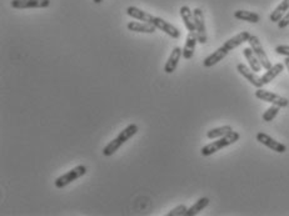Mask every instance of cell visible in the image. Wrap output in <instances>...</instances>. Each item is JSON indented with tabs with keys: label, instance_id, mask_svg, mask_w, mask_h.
Instances as JSON below:
<instances>
[{
	"label": "cell",
	"instance_id": "obj_1",
	"mask_svg": "<svg viewBox=\"0 0 289 216\" xmlns=\"http://www.w3.org/2000/svg\"><path fill=\"white\" fill-rule=\"evenodd\" d=\"M250 38V33L249 32H242L239 34H237L235 37L231 38V39L227 40L221 48L217 49L213 54H211L209 56H207L203 61L204 68H212L216 64H218L219 61L223 60L227 55L233 50V49L238 48L239 45L244 44L245 42H248Z\"/></svg>",
	"mask_w": 289,
	"mask_h": 216
},
{
	"label": "cell",
	"instance_id": "obj_2",
	"mask_svg": "<svg viewBox=\"0 0 289 216\" xmlns=\"http://www.w3.org/2000/svg\"><path fill=\"white\" fill-rule=\"evenodd\" d=\"M137 133H138L137 124L128 125L124 130L120 131L119 135H118L116 139H113V140H112L111 143H109L108 145L103 149V155L107 156V158L114 155V153H117V151L119 150L120 146H122L123 144L127 143V141L129 140L130 138H133V136H134Z\"/></svg>",
	"mask_w": 289,
	"mask_h": 216
},
{
	"label": "cell",
	"instance_id": "obj_3",
	"mask_svg": "<svg viewBox=\"0 0 289 216\" xmlns=\"http://www.w3.org/2000/svg\"><path fill=\"white\" fill-rule=\"evenodd\" d=\"M239 138H240L239 133H237V131H231V133L227 134V135L217 139V140L213 141V143L203 146V148L201 149V154L203 156L213 155V154H216L217 151L222 150V149H224V148H227V146L233 145L234 143H237V141L239 140Z\"/></svg>",
	"mask_w": 289,
	"mask_h": 216
},
{
	"label": "cell",
	"instance_id": "obj_4",
	"mask_svg": "<svg viewBox=\"0 0 289 216\" xmlns=\"http://www.w3.org/2000/svg\"><path fill=\"white\" fill-rule=\"evenodd\" d=\"M86 174V166L85 165H78L75 166L74 169H71V170H69L68 173L63 174L61 176H59L57 180L54 181V185L55 187H58V189H61V187L66 186V185L71 184L73 181H75L76 179H79V177L84 176V175Z\"/></svg>",
	"mask_w": 289,
	"mask_h": 216
},
{
	"label": "cell",
	"instance_id": "obj_5",
	"mask_svg": "<svg viewBox=\"0 0 289 216\" xmlns=\"http://www.w3.org/2000/svg\"><path fill=\"white\" fill-rule=\"evenodd\" d=\"M255 97L259 100H263V101L278 105V106L280 107H287L289 105V100L287 97L280 96V95L275 94V92L269 91V90H264L262 89V87H259V89L255 91Z\"/></svg>",
	"mask_w": 289,
	"mask_h": 216
},
{
	"label": "cell",
	"instance_id": "obj_6",
	"mask_svg": "<svg viewBox=\"0 0 289 216\" xmlns=\"http://www.w3.org/2000/svg\"><path fill=\"white\" fill-rule=\"evenodd\" d=\"M248 43H249L250 48L253 49V51H254L255 55L258 56V59H259V61H260V64H262L263 68H264L265 70H268V69L272 68V63H270L269 59H268L267 53L264 51V48H263L259 38L255 37V35H250Z\"/></svg>",
	"mask_w": 289,
	"mask_h": 216
},
{
	"label": "cell",
	"instance_id": "obj_7",
	"mask_svg": "<svg viewBox=\"0 0 289 216\" xmlns=\"http://www.w3.org/2000/svg\"><path fill=\"white\" fill-rule=\"evenodd\" d=\"M194 22H196V32L198 35V43L206 44L208 40L207 37V28H206V19H204V13L201 8H196L193 10Z\"/></svg>",
	"mask_w": 289,
	"mask_h": 216
},
{
	"label": "cell",
	"instance_id": "obj_8",
	"mask_svg": "<svg viewBox=\"0 0 289 216\" xmlns=\"http://www.w3.org/2000/svg\"><path fill=\"white\" fill-rule=\"evenodd\" d=\"M14 9H45L50 5V0H12Z\"/></svg>",
	"mask_w": 289,
	"mask_h": 216
},
{
	"label": "cell",
	"instance_id": "obj_9",
	"mask_svg": "<svg viewBox=\"0 0 289 216\" xmlns=\"http://www.w3.org/2000/svg\"><path fill=\"white\" fill-rule=\"evenodd\" d=\"M257 141H259L262 145L267 146V148H269L270 150L275 151V153H279V154H283L287 151V146L284 145V144L279 143V141H277L275 139H273L272 136H269L268 134L265 133H258L257 134Z\"/></svg>",
	"mask_w": 289,
	"mask_h": 216
},
{
	"label": "cell",
	"instance_id": "obj_10",
	"mask_svg": "<svg viewBox=\"0 0 289 216\" xmlns=\"http://www.w3.org/2000/svg\"><path fill=\"white\" fill-rule=\"evenodd\" d=\"M237 71L242 76H244L245 79H247L248 81H249L252 85H254L257 89H259V87H262L264 84L262 83V78H260L259 75H258V73H255V71H253L252 69L248 68L245 64H238L237 65Z\"/></svg>",
	"mask_w": 289,
	"mask_h": 216
},
{
	"label": "cell",
	"instance_id": "obj_11",
	"mask_svg": "<svg viewBox=\"0 0 289 216\" xmlns=\"http://www.w3.org/2000/svg\"><path fill=\"white\" fill-rule=\"evenodd\" d=\"M152 24L155 25L157 29L164 32L165 34L169 35V37L173 38V39H179V38H180V32H179L178 28H175L173 24H170V23L165 22V20L162 19V18L154 17L153 18Z\"/></svg>",
	"mask_w": 289,
	"mask_h": 216
},
{
	"label": "cell",
	"instance_id": "obj_12",
	"mask_svg": "<svg viewBox=\"0 0 289 216\" xmlns=\"http://www.w3.org/2000/svg\"><path fill=\"white\" fill-rule=\"evenodd\" d=\"M198 43V35L197 32H189L186 35L185 39V45L183 49V58L189 60V59L193 58L194 51H196V45Z\"/></svg>",
	"mask_w": 289,
	"mask_h": 216
},
{
	"label": "cell",
	"instance_id": "obj_13",
	"mask_svg": "<svg viewBox=\"0 0 289 216\" xmlns=\"http://www.w3.org/2000/svg\"><path fill=\"white\" fill-rule=\"evenodd\" d=\"M181 56H183V49L178 48V46L174 48L172 53H170L169 58H168L167 63H165V65H164L165 73L172 74L175 71L176 66H178V63H179V59H180Z\"/></svg>",
	"mask_w": 289,
	"mask_h": 216
},
{
	"label": "cell",
	"instance_id": "obj_14",
	"mask_svg": "<svg viewBox=\"0 0 289 216\" xmlns=\"http://www.w3.org/2000/svg\"><path fill=\"white\" fill-rule=\"evenodd\" d=\"M127 14L129 15L130 18H133V19L140 20V22L150 23V24H152V22H153V18H154V15L149 14V13L144 12V10L139 9V8H137V7H128Z\"/></svg>",
	"mask_w": 289,
	"mask_h": 216
},
{
	"label": "cell",
	"instance_id": "obj_15",
	"mask_svg": "<svg viewBox=\"0 0 289 216\" xmlns=\"http://www.w3.org/2000/svg\"><path fill=\"white\" fill-rule=\"evenodd\" d=\"M284 66H285L284 64H282V63H277L275 65H272V68L268 69V70L265 71L262 76H260V78H262V83L264 84V85L272 83V81L274 80V79L277 78V76L279 75L283 70H284Z\"/></svg>",
	"mask_w": 289,
	"mask_h": 216
},
{
	"label": "cell",
	"instance_id": "obj_16",
	"mask_svg": "<svg viewBox=\"0 0 289 216\" xmlns=\"http://www.w3.org/2000/svg\"><path fill=\"white\" fill-rule=\"evenodd\" d=\"M128 29L130 32H135V33H145V34H153L155 33L157 28L155 25L150 24V23H140V22H130L128 23Z\"/></svg>",
	"mask_w": 289,
	"mask_h": 216
},
{
	"label": "cell",
	"instance_id": "obj_17",
	"mask_svg": "<svg viewBox=\"0 0 289 216\" xmlns=\"http://www.w3.org/2000/svg\"><path fill=\"white\" fill-rule=\"evenodd\" d=\"M243 55L245 56V59H247L248 64H249L250 69H252L253 71H255V73H259L260 70L263 69L262 64H260L259 59H258V56L255 55L254 51H253V49L250 48H244L243 49Z\"/></svg>",
	"mask_w": 289,
	"mask_h": 216
},
{
	"label": "cell",
	"instance_id": "obj_18",
	"mask_svg": "<svg viewBox=\"0 0 289 216\" xmlns=\"http://www.w3.org/2000/svg\"><path fill=\"white\" fill-rule=\"evenodd\" d=\"M180 17L184 23V27L188 29V32H196V22H194V14L189 7L183 5L180 8Z\"/></svg>",
	"mask_w": 289,
	"mask_h": 216
},
{
	"label": "cell",
	"instance_id": "obj_19",
	"mask_svg": "<svg viewBox=\"0 0 289 216\" xmlns=\"http://www.w3.org/2000/svg\"><path fill=\"white\" fill-rule=\"evenodd\" d=\"M289 12V0H283L277 8L272 12V14L269 15V19L272 23H278L280 22L283 17Z\"/></svg>",
	"mask_w": 289,
	"mask_h": 216
},
{
	"label": "cell",
	"instance_id": "obj_20",
	"mask_svg": "<svg viewBox=\"0 0 289 216\" xmlns=\"http://www.w3.org/2000/svg\"><path fill=\"white\" fill-rule=\"evenodd\" d=\"M234 18L238 20H244V22L257 24L260 22V17L254 12H248V10H237L234 12Z\"/></svg>",
	"mask_w": 289,
	"mask_h": 216
},
{
	"label": "cell",
	"instance_id": "obj_21",
	"mask_svg": "<svg viewBox=\"0 0 289 216\" xmlns=\"http://www.w3.org/2000/svg\"><path fill=\"white\" fill-rule=\"evenodd\" d=\"M208 205H209L208 197H201V199H199L196 204H193L190 207H188L185 216H194V215L199 214V212H201L202 210L206 209Z\"/></svg>",
	"mask_w": 289,
	"mask_h": 216
},
{
	"label": "cell",
	"instance_id": "obj_22",
	"mask_svg": "<svg viewBox=\"0 0 289 216\" xmlns=\"http://www.w3.org/2000/svg\"><path fill=\"white\" fill-rule=\"evenodd\" d=\"M231 131H233L231 125H224V127H221V128H214V129L209 130L208 133H207V138L208 139H219V138H222V136L229 134Z\"/></svg>",
	"mask_w": 289,
	"mask_h": 216
},
{
	"label": "cell",
	"instance_id": "obj_23",
	"mask_svg": "<svg viewBox=\"0 0 289 216\" xmlns=\"http://www.w3.org/2000/svg\"><path fill=\"white\" fill-rule=\"evenodd\" d=\"M279 110H280V106L272 104V106H269L264 113H263V117H262L263 122H265V123L273 122L274 118L279 114Z\"/></svg>",
	"mask_w": 289,
	"mask_h": 216
},
{
	"label": "cell",
	"instance_id": "obj_24",
	"mask_svg": "<svg viewBox=\"0 0 289 216\" xmlns=\"http://www.w3.org/2000/svg\"><path fill=\"white\" fill-rule=\"evenodd\" d=\"M186 210H188V207L185 205H178V206L170 210L167 216H185Z\"/></svg>",
	"mask_w": 289,
	"mask_h": 216
},
{
	"label": "cell",
	"instance_id": "obj_25",
	"mask_svg": "<svg viewBox=\"0 0 289 216\" xmlns=\"http://www.w3.org/2000/svg\"><path fill=\"white\" fill-rule=\"evenodd\" d=\"M275 51H277V54H279V55L289 56V45H278L277 48H275Z\"/></svg>",
	"mask_w": 289,
	"mask_h": 216
},
{
	"label": "cell",
	"instance_id": "obj_26",
	"mask_svg": "<svg viewBox=\"0 0 289 216\" xmlns=\"http://www.w3.org/2000/svg\"><path fill=\"white\" fill-rule=\"evenodd\" d=\"M277 24H278V28H279V29H284V28L288 27L289 25V12L284 15V17L282 18V19H280V22L277 23Z\"/></svg>",
	"mask_w": 289,
	"mask_h": 216
},
{
	"label": "cell",
	"instance_id": "obj_27",
	"mask_svg": "<svg viewBox=\"0 0 289 216\" xmlns=\"http://www.w3.org/2000/svg\"><path fill=\"white\" fill-rule=\"evenodd\" d=\"M284 65H285V68H287V69H288V71H289V56H285Z\"/></svg>",
	"mask_w": 289,
	"mask_h": 216
},
{
	"label": "cell",
	"instance_id": "obj_28",
	"mask_svg": "<svg viewBox=\"0 0 289 216\" xmlns=\"http://www.w3.org/2000/svg\"><path fill=\"white\" fill-rule=\"evenodd\" d=\"M94 3H95V4H101L102 2H103V0H93Z\"/></svg>",
	"mask_w": 289,
	"mask_h": 216
}]
</instances>
